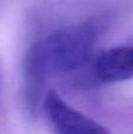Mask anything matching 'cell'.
Wrapping results in <instances>:
<instances>
[{
	"label": "cell",
	"instance_id": "cell-1",
	"mask_svg": "<svg viewBox=\"0 0 133 134\" xmlns=\"http://www.w3.org/2000/svg\"><path fill=\"white\" fill-rule=\"evenodd\" d=\"M105 24L91 20L51 33L37 46L49 76L75 72L88 64Z\"/></svg>",
	"mask_w": 133,
	"mask_h": 134
},
{
	"label": "cell",
	"instance_id": "cell-2",
	"mask_svg": "<svg viewBox=\"0 0 133 134\" xmlns=\"http://www.w3.org/2000/svg\"><path fill=\"white\" fill-rule=\"evenodd\" d=\"M41 112L53 134H111L98 121L73 108L56 91H48Z\"/></svg>",
	"mask_w": 133,
	"mask_h": 134
},
{
	"label": "cell",
	"instance_id": "cell-3",
	"mask_svg": "<svg viewBox=\"0 0 133 134\" xmlns=\"http://www.w3.org/2000/svg\"><path fill=\"white\" fill-rule=\"evenodd\" d=\"M49 78L41 54L33 42L28 47L23 66V98L27 114L32 119L38 118L47 93L46 82Z\"/></svg>",
	"mask_w": 133,
	"mask_h": 134
},
{
	"label": "cell",
	"instance_id": "cell-4",
	"mask_svg": "<svg viewBox=\"0 0 133 134\" xmlns=\"http://www.w3.org/2000/svg\"><path fill=\"white\" fill-rule=\"evenodd\" d=\"M93 74L101 83H117L133 78V45L100 52L93 61Z\"/></svg>",
	"mask_w": 133,
	"mask_h": 134
},
{
	"label": "cell",
	"instance_id": "cell-5",
	"mask_svg": "<svg viewBox=\"0 0 133 134\" xmlns=\"http://www.w3.org/2000/svg\"><path fill=\"white\" fill-rule=\"evenodd\" d=\"M2 67H1V63H0V105H1V97H2Z\"/></svg>",
	"mask_w": 133,
	"mask_h": 134
}]
</instances>
